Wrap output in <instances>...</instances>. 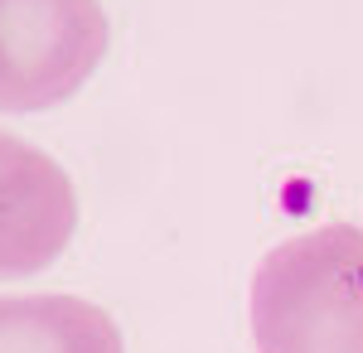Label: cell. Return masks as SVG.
Returning a JSON list of instances; mask_svg holds the SVG:
<instances>
[{"instance_id": "3957f363", "label": "cell", "mask_w": 363, "mask_h": 353, "mask_svg": "<svg viewBox=\"0 0 363 353\" xmlns=\"http://www.w3.org/2000/svg\"><path fill=\"white\" fill-rule=\"evenodd\" d=\"M78 228V194L63 164L0 131V281L54 267Z\"/></svg>"}, {"instance_id": "7a4b0ae2", "label": "cell", "mask_w": 363, "mask_h": 353, "mask_svg": "<svg viewBox=\"0 0 363 353\" xmlns=\"http://www.w3.org/2000/svg\"><path fill=\"white\" fill-rule=\"evenodd\" d=\"M97 0H0V111H49L83 92L107 54Z\"/></svg>"}, {"instance_id": "277c9868", "label": "cell", "mask_w": 363, "mask_h": 353, "mask_svg": "<svg viewBox=\"0 0 363 353\" xmlns=\"http://www.w3.org/2000/svg\"><path fill=\"white\" fill-rule=\"evenodd\" d=\"M0 353H126L116 320L83 296H0Z\"/></svg>"}, {"instance_id": "6da1fadb", "label": "cell", "mask_w": 363, "mask_h": 353, "mask_svg": "<svg viewBox=\"0 0 363 353\" xmlns=\"http://www.w3.org/2000/svg\"><path fill=\"white\" fill-rule=\"evenodd\" d=\"M252 344L257 353H363V228L325 223L262 257Z\"/></svg>"}]
</instances>
